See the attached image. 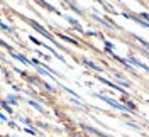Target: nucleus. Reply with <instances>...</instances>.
<instances>
[{
    "mask_svg": "<svg viewBox=\"0 0 149 137\" xmlns=\"http://www.w3.org/2000/svg\"><path fill=\"white\" fill-rule=\"evenodd\" d=\"M98 98H102L103 102H107L109 105H112V107H115V108L122 110V112H129V107H125V105H120L117 100H113V98H110V97H103V95H98Z\"/></svg>",
    "mask_w": 149,
    "mask_h": 137,
    "instance_id": "nucleus-1",
    "label": "nucleus"
},
{
    "mask_svg": "<svg viewBox=\"0 0 149 137\" xmlns=\"http://www.w3.org/2000/svg\"><path fill=\"white\" fill-rule=\"evenodd\" d=\"M31 26H32V27L36 29L37 32H41V34H42V36H44V37H47V39H49L51 42H54V44H56L54 37L51 36V34H49V32H47V31H46V29H44V27H41V26H39V24H36V22H31Z\"/></svg>",
    "mask_w": 149,
    "mask_h": 137,
    "instance_id": "nucleus-2",
    "label": "nucleus"
},
{
    "mask_svg": "<svg viewBox=\"0 0 149 137\" xmlns=\"http://www.w3.org/2000/svg\"><path fill=\"white\" fill-rule=\"evenodd\" d=\"M10 56H12V58H15V59H19V61H22L24 64H31V61H29V59H26L24 56L19 54V53H14V51H10Z\"/></svg>",
    "mask_w": 149,
    "mask_h": 137,
    "instance_id": "nucleus-3",
    "label": "nucleus"
},
{
    "mask_svg": "<svg viewBox=\"0 0 149 137\" xmlns=\"http://www.w3.org/2000/svg\"><path fill=\"white\" fill-rule=\"evenodd\" d=\"M127 61H129V63H132V64H136V66H139V68H142V70H146V71L149 73V68H148V66H146V64H142V63H139L137 59H134V58H129Z\"/></svg>",
    "mask_w": 149,
    "mask_h": 137,
    "instance_id": "nucleus-4",
    "label": "nucleus"
},
{
    "mask_svg": "<svg viewBox=\"0 0 149 137\" xmlns=\"http://www.w3.org/2000/svg\"><path fill=\"white\" fill-rule=\"evenodd\" d=\"M115 76H117V81L120 83L122 86H130V85H129L127 81H125V80H122V76H120V74H115Z\"/></svg>",
    "mask_w": 149,
    "mask_h": 137,
    "instance_id": "nucleus-5",
    "label": "nucleus"
},
{
    "mask_svg": "<svg viewBox=\"0 0 149 137\" xmlns=\"http://www.w3.org/2000/svg\"><path fill=\"white\" fill-rule=\"evenodd\" d=\"M86 64H88L90 68H93L95 71H102V68H100V66H97V64H95V63H92V61H86Z\"/></svg>",
    "mask_w": 149,
    "mask_h": 137,
    "instance_id": "nucleus-6",
    "label": "nucleus"
},
{
    "mask_svg": "<svg viewBox=\"0 0 149 137\" xmlns=\"http://www.w3.org/2000/svg\"><path fill=\"white\" fill-rule=\"evenodd\" d=\"M137 39H139L141 42H142V44H144V46H146V47L149 49V42H146V41H144V39H141V37H137Z\"/></svg>",
    "mask_w": 149,
    "mask_h": 137,
    "instance_id": "nucleus-7",
    "label": "nucleus"
},
{
    "mask_svg": "<svg viewBox=\"0 0 149 137\" xmlns=\"http://www.w3.org/2000/svg\"><path fill=\"white\" fill-rule=\"evenodd\" d=\"M2 107H3V108L7 110V112H10V107H9V105H7V103H5V102H3V103H2Z\"/></svg>",
    "mask_w": 149,
    "mask_h": 137,
    "instance_id": "nucleus-8",
    "label": "nucleus"
},
{
    "mask_svg": "<svg viewBox=\"0 0 149 137\" xmlns=\"http://www.w3.org/2000/svg\"><path fill=\"white\" fill-rule=\"evenodd\" d=\"M9 102H12V103H14V105H15V103H17V100H15V98H14V97H9Z\"/></svg>",
    "mask_w": 149,
    "mask_h": 137,
    "instance_id": "nucleus-9",
    "label": "nucleus"
}]
</instances>
